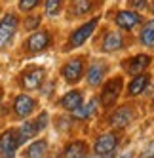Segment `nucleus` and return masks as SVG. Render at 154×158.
I'll list each match as a JSON object with an SVG mask.
<instances>
[{
    "label": "nucleus",
    "mask_w": 154,
    "mask_h": 158,
    "mask_svg": "<svg viewBox=\"0 0 154 158\" xmlns=\"http://www.w3.org/2000/svg\"><path fill=\"white\" fill-rule=\"evenodd\" d=\"M17 147H19V141H17L15 130H8L0 135V156L2 158H14V152Z\"/></svg>",
    "instance_id": "1"
},
{
    "label": "nucleus",
    "mask_w": 154,
    "mask_h": 158,
    "mask_svg": "<svg viewBox=\"0 0 154 158\" xmlns=\"http://www.w3.org/2000/svg\"><path fill=\"white\" fill-rule=\"evenodd\" d=\"M17 17L14 14H8L4 15V19L0 21V48H4L6 44L14 38L15 31H17Z\"/></svg>",
    "instance_id": "2"
},
{
    "label": "nucleus",
    "mask_w": 154,
    "mask_h": 158,
    "mask_svg": "<svg viewBox=\"0 0 154 158\" xmlns=\"http://www.w3.org/2000/svg\"><path fill=\"white\" fill-rule=\"evenodd\" d=\"M61 74H63V78L67 82H72V84L78 82L82 78V74H84V61H82V57H74L69 63H65V67L61 69Z\"/></svg>",
    "instance_id": "3"
},
{
    "label": "nucleus",
    "mask_w": 154,
    "mask_h": 158,
    "mask_svg": "<svg viewBox=\"0 0 154 158\" xmlns=\"http://www.w3.org/2000/svg\"><path fill=\"white\" fill-rule=\"evenodd\" d=\"M95 27H97V19H91V21H87L86 25H82L80 29H76L72 35H71V38H69V46L71 48L82 46V44L91 36V32L95 31Z\"/></svg>",
    "instance_id": "4"
},
{
    "label": "nucleus",
    "mask_w": 154,
    "mask_h": 158,
    "mask_svg": "<svg viewBox=\"0 0 154 158\" xmlns=\"http://www.w3.org/2000/svg\"><path fill=\"white\" fill-rule=\"evenodd\" d=\"M116 145H118V137L112 133H103L101 137H97L95 145H93V151L97 156H108V154H112V151L116 149Z\"/></svg>",
    "instance_id": "5"
},
{
    "label": "nucleus",
    "mask_w": 154,
    "mask_h": 158,
    "mask_svg": "<svg viewBox=\"0 0 154 158\" xmlns=\"http://www.w3.org/2000/svg\"><path fill=\"white\" fill-rule=\"evenodd\" d=\"M141 21H143V19H141L139 14L128 12V10H124V12H118V15H116V25H118L120 29H126V31L135 29Z\"/></svg>",
    "instance_id": "6"
},
{
    "label": "nucleus",
    "mask_w": 154,
    "mask_h": 158,
    "mask_svg": "<svg viewBox=\"0 0 154 158\" xmlns=\"http://www.w3.org/2000/svg\"><path fill=\"white\" fill-rule=\"evenodd\" d=\"M50 44H51V38H50L48 32L46 31H38L27 40V48L30 52H42V50H46Z\"/></svg>",
    "instance_id": "7"
},
{
    "label": "nucleus",
    "mask_w": 154,
    "mask_h": 158,
    "mask_svg": "<svg viewBox=\"0 0 154 158\" xmlns=\"http://www.w3.org/2000/svg\"><path fill=\"white\" fill-rule=\"evenodd\" d=\"M34 105H36V103H34V99H32V97H29V95H25V94H21V95L15 97L14 109H15V112H17V116L25 118V116H29L30 112H32Z\"/></svg>",
    "instance_id": "8"
},
{
    "label": "nucleus",
    "mask_w": 154,
    "mask_h": 158,
    "mask_svg": "<svg viewBox=\"0 0 154 158\" xmlns=\"http://www.w3.org/2000/svg\"><path fill=\"white\" fill-rule=\"evenodd\" d=\"M131 118H133L131 107H120V109H116V112L111 114V124L114 128H126L131 122Z\"/></svg>",
    "instance_id": "9"
},
{
    "label": "nucleus",
    "mask_w": 154,
    "mask_h": 158,
    "mask_svg": "<svg viewBox=\"0 0 154 158\" xmlns=\"http://www.w3.org/2000/svg\"><path fill=\"white\" fill-rule=\"evenodd\" d=\"M120 88H122V80H120V78H112V80L105 86L103 94H101V99H103L105 105H112L114 103L118 94H120Z\"/></svg>",
    "instance_id": "10"
},
{
    "label": "nucleus",
    "mask_w": 154,
    "mask_h": 158,
    "mask_svg": "<svg viewBox=\"0 0 154 158\" xmlns=\"http://www.w3.org/2000/svg\"><path fill=\"white\" fill-rule=\"evenodd\" d=\"M147 86H148V74L141 73V74H137V76L131 78V82H129V86H128V94H129L131 97H135V95H139V94L145 92Z\"/></svg>",
    "instance_id": "11"
},
{
    "label": "nucleus",
    "mask_w": 154,
    "mask_h": 158,
    "mask_svg": "<svg viewBox=\"0 0 154 158\" xmlns=\"http://www.w3.org/2000/svg\"><path fill=\"white\" fill-rule=\"evenodd\" d=\"M42 80H44V71L42 69H32V71L23 74V80L21 82H23L25 89H36L42 84Z\"/></svg>",
    "instance_id": "12"
},
{
    "label": "nucleus",
    "mask_w": 154,
    "mask_h": 158,
    "mask_svg": "<svg viewBox=\"0 0 154 158\" xmlns=\"http://www.w3.org/2000/svg\"><path fill=\"white\" fill-rule=\"evenodd\" d=\"M82 103V94L80 92H76V89H71L69 94H65L61 97V107L63 109H67V110H76Z\"/></svg>",
    "instance_id": "13"
},
{
    "label": "nucleus",
    "mask_w": 154,
    "mask_h": 158,
    "mask_svg": "<svg viewBox=\"0 0 154 158\" xmlns=\"http://www.w3.org/2000/svg\"><path fill=\"white\" fill-rule=\"evenodd\" d=\"M105 71H107V65L103 63H93L90 65V69H87V82H90L91 86H99L103 80V76H105Z\"/></svg>",
    "instance_id": "14"
},
{
    "label": "nucleus",
    "mask_w": 154,
    "mask_h": 158,
    "mask_svg": "<svg viewBox=\"0 0 154 158\" xmlns=\"http://www.w3.org/2000/svg\"><path fill=\"white\" fill-rule=\"evenodd\" d=\"M150 65V57L148 55H137V57H133L131 59V63H129V67H128V73L129 74H141V73H145L147 71V67Z\"/></svg>",
    "instance_id": "15"
},
{
    "label": "nucleus",
    "mask_w": 154,
    "mask_h": 158,
    "mask_svg": "<svg viewBox=\"0 0 154 158\" xmlns=\"http://www.w3.org/2000/svg\"><path fill=\"white\" fill-rule=\"evenodd\" d=\"M36 133H38V126H36V122H34V120L25 122L23 126L17 130V141H19V145H21V143H25V141H27V139H30V137H34Z\"/></svg>",
    "instance_id": "16"
},
{
    "label": "nucleus",
    "mask_w": 154,
    "mask_h": 158,
    "mask_svg": "<svg viewBox=\"0 0 154 158\" xmlns=\"http://www.w3.org/2000/svg\"><path fill=\"white\" fill-rule=\"evenodd\" d=\"M122 36H120V32H116V31H112V32H108V35L105 36V40H103V50L105 52H116V50H120L122 48Z\"/></svg>",
    "instance_id": "17"
},
{
    "label": "nucleus",
    "mask_w": 154,
    "mask_h": 158,
    "mask_svg": "<svg viewBox=\"0 0 154 158\" xmlns=\"http://www.w3.org/2000/svg\"><path fill=\"white\" fill-rule=\"evenodd\" d=\"M84 152H86V143L74 141L65 149V158H84Z\"/></svg>",
    "instance_id": "18"
},
{
    "label": "nucleus",
    "mask_w": 154,
    "mask_h": 158,
    "mask_svg": "<svg viewBox=\"0 0 154 158\" xmlns=\"http://www.w3.org/2000/svg\"><path fill=\"white\" fill-rule=\"evenodd\" d=\"M139 40H141L143 46H148V48H152V46H154V19H152V21H148V23L145 25V29L141 31Z\"/></svg>",
    "instance_id": "19"
},
{
    "label": "nucleus",
    "mask_w": 154,
    "mask_h": 158,
    "mask_svg": "<svg viewBox=\"0 0 154 158\" xmlns=\"http://www.w3.org/2000/svg\"><path fill=\"white\" fill-rule=\"evenodd\" d=\"M46 147L48 143L46 141H34L29 149H27V158H42L44 154H46Z\"/></svg>",
    "instance_id": "20"
},
{
    "label": "nucleus",
    "mask_w": 154,
    "mask_h": 158,
    "mask_svg": "<svg viewBox=\"0 0 154 158\" xmlns=\"http://www.w3.org/2000/svg\"><path fill=\"white\" fill-rule=\"evenodd\" d=\"M95 107H97V99H91L87 105H80L78 109L72 110V112H74V116H76V118H87V116H90L91 112L95 110Z\"/></svg>",
    "instance_id": "21"
},
{
    "label": "nucleus",
    "mask_w": 154,
    "mask_h": 158,
    "mask_svg": "<svg viewBox=\"0 0 154 158\" xmlns=\"http://www.w3.org/2000/svg\"><path fill=\"white\" fill-rule=\"evenodd\" d=\"M90 8H91L90 0H74L72 2V14L74 15H84V14L90 12Z\"/></svg>",
    "instance_id": "22"
},
{
    "label": "nucleus",
    "mask_w": 154,
    "mask_h": 158,
    "mask_svg": "<svg viewBox=\"0 0 154 158\" xmlns=\"http://www.w3.org/2000/svg\"><path fill=\"white\" fill-rule=\"evenodd\" d=\"M61 8V0H46V14L48 15H55Z\"/></svg>",
    "instance_id": "23"
},
{
    "label": "nucleus",
    "mask_w": 154,
    "mask_h": 158,
    "mask_svg": "<svg viewBox=\"0 0 154 158\" xmlns=\"http://www.w3.org/2000/svg\"><path fill=\"white\" fill-rule=\"evenodd\" d=\"M40 0H19V10L21 12H30Z\"/></svg>",
    "instance_id": "24"
},
{
    "label": "nucleus",
    "mask_w": 154,
    "mask_h": 158,
    "mask_svg": "<svg viewBox=\"0 0 154 158\" xmlns=\"http://www.w3.org/2000/svg\"><path fill=\"white\" fill-rule=\"evenodd\" d=\"M40 25V15H34V17H29L25 21V29L27 31H32V29H36Z\"/></svg>",
    "instance_id": "25"
},
{
    "label": "nucleus",
    "mask_w": 154,
    "mask_h": 158,
    "mask_svg": "<svg viewBox=\"0 0 154 158\" xmlns=\"http://www.w3.org/2000/svg\"><path fill=\"white\" fill-rule=\"evenodd\" d=\"M141 158H154V141H150L141 152Z\"/></svg>",
    "instance_id": "26"
},
{
    "label": "nucleus",
    "mask_w": 154,
    "mask_h": 158,
    "mask_svg": "<svg viewBox=\"0 0 154 158\" xmlns=\"http://www.w3.org/2000/svg\"><path fill=\"white\" fill-rule=\"evenodd\" d=\"M34 122H36V126H38V131L44 130V128H46V124H48V112H42V114H40Z\"/></svg>",
    "instance_id": "27"
},
{
    "label": "nucleus",
    "mask_w": 154,
    "mask_h": 158,
    "mask_svg": "<svg viewBox=\"0 0 154 158\" xmlns=\"http://www.w3.org/2000/svg\"><path fill=\"white\" fill-rule=\"evenodd\" d=\"M131 6L141 10V8H147V0H131Z\"/></svg>",
    "instance_id": "28"
},
{
    "label": "nucleus",
    "mask_w": 154,
    "mask_h": 158,
    "mask_svg": "<svg viewBox=\"0 0 154 158\" xmlns=\"http://www.w3.org/2000/svg\"><path fill=\"white\" fill-rule=\"evenodd\" d=\"M122 158H133V154H131V152H126V154H124Z\"/></svg>",
    "instance_id": "29"
},
{
    "label": "nucleus",
    "mask_w": 154,
    "mask_h": 158,
    "mask_svg": "<svg viewBox=\"0 0 154 158\" xmlns=\"http://www.w3.org/2000/svg\"><path fill=\"white\" fill-rule=\"evenodd\" d=\"M93 158H111V154H108V156H93Z\"/></svg>",
    "instance_id": "30"
},
{
    "label": "nucleus",
    "mask_w": 154,
    "mask_h": 158,
    "mask_svg": "<svg viewBox=\"0 0 154 158\" xmlns=\"http://www.w3.org/2000/svg\"><path fill=\"white\" fill-rule=\"evenodd\" d=\"M150 10H152V14H154V2H152V6H150Z\"/></svg>",
    "instance_id": "31"
},
{
    "label": "nucleus",
    "mask_w": 154,
    "mask_h": 158,
    "mask_svg": "<svg viewBox=\"0 0 154 158\" xmlns=\"http://www.w3.org/2000/svg\"><path fill=\"white\" fill-rule=\"evenodd\" d=\"M0 99H2V94H0Z\"/></svg>",
    "instance_id": "32"
},
{
    "label": "nucleus",
    "mask_w": 154,
    "mask_h": 158,
    "mask_svg": "<svg viewBox=\"0 0 154 158\" xmlns=\"http://www.w3.org/2000/svg\"><path fill=\"white\" fill-rule=\"evenodd\" d=\"M152 103H154V101H152Z\"/></svg>",
    "instance_id": "33"
}]
</instances>
